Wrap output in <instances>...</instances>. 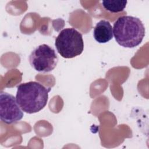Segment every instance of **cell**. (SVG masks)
<instances>
[{
	"label": "cell",
	"mask_w": 149,
	"mask_h": 149,
	"mask_svg": "<svg viewBox=\"0 0 149 149\" xmlns=\"http://www.w3.org/2000/svg\"><path fill=\"white\" fill-rule=\"evenodd\" d=\"M113 35L119 45L125 48H134L142 42L145 36V27L140 19L122 16L113 23Z\"/></svg>",
	"instance_id": "7a4b0ae2"
},
{
	"label": "cell",
	"mask_w": 149,
	"mask_h": 149,
	"mask_svg": "<svg viewBox=\"0 0 149 149\" xmlns=\"http://www.w3.org/2000/svg\"><path fill=\"white\" fill-rule=\"evenodd\" d=\"M127 3V1L125 0H105L102 1V5L105 9L110 12L118 13L125 9Z\"/></svg>",
	"instance_id": "52a82bcc"
},
{
	"label": "cell",
	"mask_w": 149,
	"mask_h": 149,
	"mask_svg": "<svg viewBox=\"0 0 149 149\" xmlns=\"http://www.w3.org/2000/svg\"><path fill=\"white\" fill-rule=\"evenodd\" d=\"M47 88L39 82L30 81L17 86L16 99L23 112L34 113L42 110L47 105L48 93Z\"/></svg>",
	"instance_id": "6da1fadb"
},
{
	"label": "cell",
	"mask_w": 149,
	"mask_h": 149,
	"mask_svg": "<svg viewBox=\"0 0 149 149\" xmlns=\"http://www.w3.org/2000/svg\"><path fill=\"white\" fill-rule=\"evenodd\" d=\"M93 37L99 43H106L113 38V28L111 23L105 20L98 22L93 31Z\"/></svg>",
	"instance_id": "8992f818"
},
{
	"label": "cell",
	"mask_w": 149,
	"mask_h": 149,
	"mask_svg": "<svg viewBox=\"0 0 149 149\" xmlns=\"http://www.w3.org/2000/svg\"><path fill=\"white\" fill-rule=\"evenodd\" d=\"M55 46L58 52L63 58H74L83 51L84 41L82 34L72 27L64 29L56 37Z\"/></svg>",
	"instance_id": "3957f363"
},
{
	"label": "cell",
	"mask_w": 149,
	"mask_h": 149,
	"mask_svg": "<svg viewBox=\"0 0 149 149\" xmlns=\"http://www.w3.org/2000/svg\"><path fill=\"white\" fill-rule=\"evenodd\" d=\"M23 112L13 95L1 91L0 93V118L6 124H12L20 120Z\"/></svg>",
	"instance_id": "5b68a950"
},
{
	"label": "cell",
	"mask_w": 149,
	"mask_h": 149,
	"mask_svg": "<svg viewBox=\"0 0 149 149\" xmlns=\"http://www.w3.org/2000/svg\"><path fill=\"white\" fill-rule=\"evenodd\" d=\"M31 66L40 72H49L57 65L58 58L55 51L48 45L43 44L37 47L29 57Z\"/></svg>",
	"instance_id": "277c9868"
}]
</instances>
